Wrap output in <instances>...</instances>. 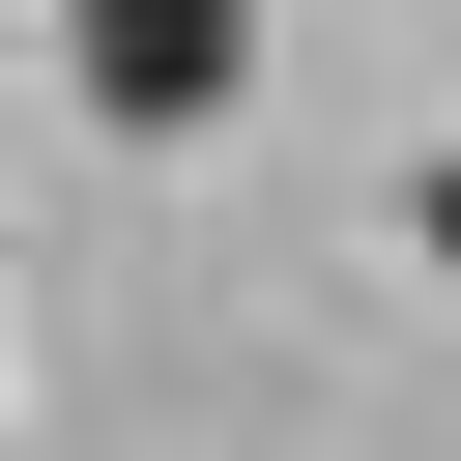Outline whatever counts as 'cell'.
Returning a JSON list of instances; mask_svg holds the SVG:
<instances>
[{
    "label": "cell",
    "instance_id": "cell-2",
    "mask_svg": "<svg viewBox=\"0 0 461 461\" xmlns=\"http://www.w3.org/2000/svg\"><path fill=\"white\" fill-rule=\"evenodd\" d=\"M403 230H432V259H461V173H432V202H403Z\"/></svg>",
    "mask_w": 461,
    "mask_h": 461
},
{
    "label": "cell",
    "instance_id": "cell-1",
    "mask_svg": "<svg viewBox=\"0 0 461 461\" xmlns=\"http://www.w3.org/2000/svg\"><path fill=\"white\" fill-rule=\"evenodd\" d=\"M58 86H86L115 144H202V115L259 86V0H58Z\"/></svg>",
    "mask_w": 461,
    "mask_h": 461
}]
</instances>
